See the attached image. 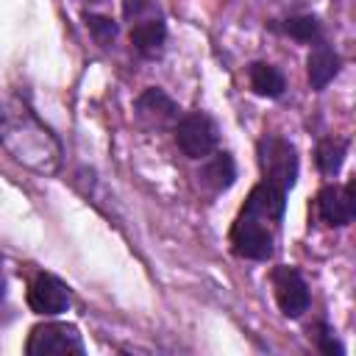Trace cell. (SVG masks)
<instances>
[{"instance_id":"4","label":"cell","mask_w":356,"mask_h":356,"mask_svg":"<svg viewBox=\"0 0 356 356\" xmlns=\"http://www.w3.org/2000/svg\"><path fill=\"white\" fill-rule=\"evenodd\" d=\"M28 356H53V353H83V339L70 323H39L31 328L25 342Z\"/></svg>"},{"instance_id":"15","label":"cell","mask_w":356,"mask_h":356,"mask_svg":"<svg viewBox=\"0 0 356 356\" xmlns=\"http://www.w3.org/2000/svg\"><path fill=\"white\" fill-rule=\"evenodd\" d=\"M281 31L298 42H320V19L312 17V14H303V17H289L281 22Z\"/></svg>"},{"instance_id":"6","label":"cell","mask_w":356,"mask_h":356,"mask_svg":"<svg viewBox=\"0 0 356 356\" xmlns=\"http://www.w3.org/2000/svg\"><path fill=\"white\" fill-rule=\"evenodd\" d=\"M270 284L275 292V303L286 317H300L309 309V303H312L309 284L303 281V275L295 267H286V264L275 267L270 275Z\"/></svg>"},{"instance_id":"1","label":"cell","mask_w":356,"mask_h":356,"mask_svg":"<svg viewBox=\"0 0 356 356\" xmlns=\"http://www.w3.org/2000/svg\"><path fill=\"white\" fill-rule=\"evenodd\" d=\"M0 145L14 161L33 172L53 175L61 167L58 136L19 97L0 100Z\"/></svg>"},{"instance_id":"8","label":"cell","mask_w":356,"mask_h":356,"mask_svg":"<svg viewBox=\"0 0 356 356\" xmlns=\"http://www.w3.org/2000/svg\"><path fill=\"white\" fill-rule=\"evenodd\" d=\"M70 286L50 273H39L28 289V306L36 314H61L70 309Z\"/></svg>"},{"instance_id":"20","label":"cell","mask_w":356,"mask_h":356,"mask_svg":"<svg viewBox=\"0 0 356 356\" xmlns=\"http://www.w3.org/2000/svg\"><path fill=\"white\" fill-rule=\"evenodd\" d=\"M83 3H95V0H83Z\"/></svg>"},{"instance_id":"19","label":"cell","mask_w":356,"mask_h":356,"mask_svg":"<svg viewBox=\"0 0 356 356\" xmlns=\"http://www.w3.org/2000/svg\"><path fill=\"white\" fill-rule=\"evenodd\" d=\"M6 295V278H3V270H0V298Z\"/></svg>"},{"instance_id":"11","label":"cell","mask_w":356,"mask_h":356,"mask_svg":"<svg viewBox=\"0 0 356 356\" xmlns=\"http://www.w3.org/2000/svg\"><path fill=\"white\" fill-rule=\"evenodd\" d=\"M306 70H309V83L312 89H325L334 75L339 72V56L334 53L331 44L325 42H314V50L309 53V61H306Z\"/></svg>"},{"instance_id":"5","label":"cell","mask_w":356,"mask_h":356,"mask_svg":"<svg viewBox=\"0 0 356 356\" xmlns=\"http://www.w3.org/2000/svg\"><path fill=\"white\" fill-rule=\"evenodd\" d=\"M175 145L189 159H206L217 147V125L203 111H189L175 122Z\"/></svg>"},{"instance_id":"12","label":"cell","mask_w":356,"mask_h":356,"mask_svg":"<svg viewBox=\"0 0 356 356\" xmlns=\"http://www.w3.org/2000/svg\"><path fill=\"white\" fill-rule=\"evenodd\" d=\"M197 178L211 189V192H225L234 181H236V164L231 159V153H209Z\"/></svg>"},{"instance_id":"7","label":"cell","mask_w":356,"mask_h":356,"mask_svg":"<svg viewBox=\"0 0 356 356\" xmlns=\"http://www.w3.org/2000/svg\"><path fill=\"white\" fill-rule=\"evenodd\" d=\"M317 214L325 225L331 228H345L353 222L356 214V200H353V184L337 186L328 184L317 192Z\"/></svg>"},{"instance_id":"18","label":"cell","mask_w":356,"mask_h":356,"mask_svg":"<svg viewBox=\"0 0 356 356\" xmlns=\"http://www.w3.org/2000/svg\"><path fill=\"white\" fill-rule=\"evenodd\" d=\"M122 14L134 25L139 19H147V17H159V8H156L153 0H125L122 3Z\"/></svg>"},{"instance_id":"9","label":"cell","mask_w":356,"mask_h":356,"mask_svg":"<svg viewBox=\"0 0 356 356\" xmlns=\"http://www.w3.org/2000/svg\"><path fill=\"white\" fill-rule=\"evenodd\" d=\"M167 42V25L159 17H147L131 25V44L142 58H159Z\"/></svg>"},{"instance_id":"2","label":"cell","mask_w":356,"mask_h":356,"mask_svg":"<svg viewBox=\"0 0 356 356\" xmlns=\"http://www.w3.org/2000/svg\"><path fill=\"white\" fill-rule=\"evenodd\" d=\"M275 222H270L267 217H259L248 209L239 211V217L231 225V248L236 256L242 259H253V261H267L273 256V245H275Z\"/></svg>"},{"instance_id":"16","label":"cell","mask_w":356,"mask_h":356,"mask_svg":"<svg viewBox=\"0 0 356 356\" xmlns=\"http://www.w3.org/2000/svg\"><path fill=\"white\" fill-rule=\"evenodd\" d=\"M86 28L100 47H111L117 39V22L103 14H86Z\"/></svg>"},{"instance_id":"3","label":"cell","mask_w":356,"mask_h":356,"mask_svg":"<svg viewBox=\"0 0 356 356\" xmlns=\"http://www.w3.org/2000/svg\"><path fill=\"white\" fill-rule=\"evenodd\" d=\"M259 167H261V181L289 192L298 178V153L292 142L284 136L267 134L259 139Z\"/></svg>"},{"instance_id":"14","label":"cell","mask_w":356,"mask_h":356,"mask_svg":"<svg viewBox=\"0 0 356 356\" xmlns=\"http://www.w3.org/2000/svg\"><path fill=\"white\" fill-rule=\"evenodd\" d=\"M348 139H339V136H328V139H320L317 150H314V161H317V170L323 175H337L345 156H348Z\"/></svg>"},{"instance_id":"17","label":"cell","mask_w":356,"mask_h":356,"mask_svg":"<svg viewBox=\"0 0 356 356\" xmlns=\"http://www.w3.org/2000/svg\"><path fill=\"white\" fill-rule=\"evenodd\" d=\"M312 337H314V345H317L323 353H328V356H342V353H345L342 342L337 339V334H334V328H331L328 323H317L314 331H312Z\"/></svg>"},{"instance_id":"13","label":"cell","mask_w":356,"mask_h":356,"mask_svg":"<svg viewBox=\"0 0 356 356\" xmlns=\"http://www.w3.org/2000/svg\"><path fill=\"white\" fill-rule=\"evenodd\" d=\"M248 78H250V89L261 97H281L286 89V78L278 67L267 64V61H253L248 67Z\"/></svg>"},{"instance_id":"10","label":"cell","mask_w":356,"mask_h":356,"mask_svg":"<svg viewBox=\"0 0 356 356\" xmlns=\"http://www.w3.org/2000/svg\"><path fill=\"white\" fill-rule=\"evenodd\" d=\"M136 117L150 122V125H167V122L178 120V106L172 103L170 95L150 86L136 97Z\"/></svg>"}]
</instances>
